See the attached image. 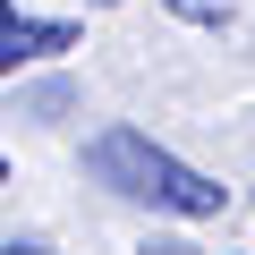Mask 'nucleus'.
Returning a JSON list of instances; mask_svg holds the SVG:
<instances>
[{
  "label": "nucleus",
  "mask_w": 255,
  "mask_h": 255,
  "mask_svg": "<svg viewBox=\"0 0 255 255\" xmlns=\"http://www.w3.org/2000/svg\"><path fill=\"white\" fill-rule=\"evenodd\" d=\"M85 179L145 204V213H170V221H221L230 213V187L196 162H179L170 145H153L145 128H102V136L85 145Z\"/></svg>",
  "instance_id": "nucleus-1"
},
{
  "label": "nucleus",
  "mask_w": 255,
  "mask_h": 255,
  "mask_svg": "<svg viewBox=\"0 0 255 255\" xmlns=\"http://www.w3.org/2000/svg\"><path fill=\"white\" fill-rule=\"evenodd\" d=\"M77 26H51V17H17V0H0V77H17L26 60H51L68 51Z\"/></svg>",
  "instance_id": "nucleus-2"
},
{
  "label": "nucleus",
  "mask_w": 255,
  "mask_h": 255,
  "mask_svg": "<svg viewBox=\"0 0 255 255\" xmlns=\"http://www.w3.org/2000/svg\"><path fill=\"white\" fill-rule=\"evenodd\" d=\"M170 9H179V17H196V26H213V17H221V0H170Z\"/></svg>",
  "instance_id": "nucleus-3"
},
{
  "label": "nucleus",
  "mask_w": 255,
  "mask_h": 255,
  "mask_svg": "<svg viewBox=\"0 0 255 255\" xmlns=\"http://www.w3.org/2000/svg\"><path fill=\"white\" fill-rule=\"evenodd\" d=\"M0 255H51V247H34V238H9V247H0Z\"/></svg>",
  "instance_id": "nucleus-4"
},
{
  "label": "nucleus",
  "mask_w": 255,
  "mask_h": 255,
  "mask_svg": "<svg viewBox=\"0 0 255 255\" xmlns=\"http://www.w3.org/2000/svg\"><path fill=\"white\" fill-rule=\"evenodd\" d=\"M145 255H196V247H179V238H153V247H145Z\"/></svg>",
  "instance_id": "nucleus-5"
},
{
  "label": "nucleus",
  "mask_w": 255,
  "mask_h": 255,
  "mask_svg": "<svg viewBox=\"0 0 255 255\" xmlns=\"http://www.w3.org/2000/svg\"><path fill=\"white\" fill-rule=\"evenodd\" d=\"M102 9H111V0H102Z\"/></svg>",
  "instance_id": "nucleus-6"
}]
</instances>
